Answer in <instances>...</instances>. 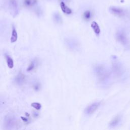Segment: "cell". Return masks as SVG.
<instances>
[{
	"label": "cell",
	"instance_id": "15",
	"mask_svg": "<svg viewBox=\"0 0 130 130\" xmlns=\"http://www.w3.org/2000/svg\"><path fill=\"white\" fill-rule=\"evenodd\" d=\"M9 5L10 6L11 8H13L14 10L17 9L18 4L16 0H9Z\"/></svg>",
	"mask_w": 130,
	"mask_h": 130
},
{
	"label": "cell",
	"instance_id": "19",
	"mask_svg": "<svg viewBox=\"0 0 130 130\" xmlns=\"http://www.w3.org/2000/svg\"><path fill=\"white\" fill-rule=\"evenodd\" d=\"M40 85L38 83L35 84L34 86V88L36 91H38L40 89Z\"/></svg>",
	"mask_w": 130,
	"mask_h": 130
},
{
	"label": "cell",
	"instance_id": "14",
	"mask_svg": "<svg viewBox=\"0 0 130 130\" xmlns=\"http://www.w3.org/2000/svg\"><path fill=\"white\" fill-rule=\"evenodd\" d=\"M83 16L85 20H89L92 17V13L90 10H86L84 12Z\"/></svg>",
	"mask_w": 130,
	"mask_h": 130
},
{
	"label": "cell",
	"instance_id": "17",
	"mask_svg": "<svg viewBox=\"0 0 130 130\" xmlns=\"http://www.w3.org/2000/svg\"><path fill=\"white\" fill-rule=\"evenodd\" d=\"M36 66V62L35 61H32L31 62V63L30 64V65L29 66L28 69H27V71L28 72L31 71L32 70H33Z\"/></svg>",
	"mask_w": 130,
	"mask_h": 130
},
{
	"label": "cell",
	"instance_id": "16",
	"mask_svg": "<svg viewBox=\"0 0 130 130\" xmlns=\"http://www.w3.org/2000/svg\"><path fill=\"white\" fill-rule=\"evenodd\" d=\"M31 106L37 110H40V109L41 108V107H42L41 104H40L39 103H37V102L32 103L31 104Z\"/></svg>",
	"mask_w": 130,
	"mask_h": 130
},
{
	"label": "cell",
	"instance_id": "8",
	"mask_svg": "<svg viewBox=\"0 0 130 130\" xmlns=\"http://www.w3.org/2000/svg\"><path fill=\"white\" fill-rule=\"evenodd\" d=\"M60 7L62 11L66 14L70 15L72 13V10L67 5L63 2H62L60 3Z\"/></svg>",
	"mask_w": 130,
	"mask_h": 130
},
{
	"label": "cell",
	"instance_id": "4",
	"mask_svg": "<svg viewBox=\"0 0 130 130\" xmlns=\"http://www.w3.org/2000/svg\"><path fill=\"white\" fill-rule=\"evenodd\" d=\"M100 102H95L88 106L85 109V113L87 115H91L94 113L100 105Z\"/></svg>",
	"mask_w": 130,
	"mask_h": 130
},
{
	"label": "cell",
	"instance_id": "6",
	"mask_svg": "<svg viewBox=\"0 0 130 130\" xmlns=\"http://www.w3.org/2000/svg\"><path fill=\"white\" fill-rule=\"evenodd\" d=\"M110 12L114 15L118 17H123L125 15V12L123 9L116 7H111L109 8Z\"/></svg>",
	"mask_w": 130,
	"mask_h": 130
},
{
	"label": "cell",
	"instance_id": "1",
	"mask_svg": "<svg viewBox=\"0 0 130 130\" xmlns=\"http://www.w3.org/2000/svg\"><path fill=\"white\" fill-rule=\"evenodd\" d=\"M94 70L99 82L104 83L108 81L110 77V73L104 65L98 64L94 67Z\"/></svg>",
	"mask_w": 130,
	"mask_h": 130
},
{
	"label": "cell",
	"instance_id": "5",
	"mask_svg": "<svg viewBox=\"0 0 130 130\" xmlns=\"http://www.w3.org/2000/svg\"><path fill=\"white\" fill-rule=\"evenodd\" d=\"M15 117L11 115H8L6 116L5 118V125L7 128H11L12 127L15 123Z\"/></svg>",
	"mask_w": 130,
	"mask_h": 130
},
{
	"label": "cell",
	"instance_id": "3",
	"mask_svg": "<svg viewBox=\"0 0 130 130\" xmlns=\"http://www.w3.org/2000/svg\"><path fill=\"white\" fill-rule=\"evenodd\" d=\"M115 37L117 41L123 46L127 47L129 45V40L126 33L123 30H118L115 34Z\"/></svg>",
	"mask_w": 130,
	"mask_h": 130
},
{
	"label": "cell",
	"instance_id": "2",
	"mask_svg": "<svg viewBox=\"0 0 130 130\" xmlns=\"http://www.w3.org/2000/svg\"><path fill=\"white\" fill-rule=\"evenodd\" d=\"M112 68L114 76L117 78H121L124 74V70L122 64L117 58L113 57L112 60Z\"/></svg>",
	"mask_w": 130,
	"mask_h": 130
},
{
	"label": "cell",
	"instance_id": "13",
	"mask_svg": "<svg viewBox=\"0 0 130 130\" xmlns=\"http://www.w3.org/2000/svg\"><path fill=\"white\" fill-rule=\"evenodd\" d=\"M18 38V36H17V32L15 30V29L13 27L12 29V35H11V43H14L15 42Z\"/></svg>",
	"mask_w": 130,
	"mask_h": 130
},
{
	"label": "cell",
	"instance_id": "12",
	"mask_svg": "<svg viewBox=\"0 0 130 130\" xmlns=\"http://www.w3.org/2000/svg\"><path fill=\"white\" fill-rule=\"evenodd\" d=\"M5 58H6V62H7L8 67L10 69H12L14 67L13 60H12V59L9 56L7 55H5Z\"/></svg>",
	"mask_w": 130,
	"mask_h": 130
},
{
	"label": "cell",
	"instance_id": "7",
	"mask_svg": "<svg viewBox=\"0 0 130 130\" xmlns=\"http://www.w3.org/2000/svg\"><path fill=\"white\" fill-rule=\"evenodd\" d=\"M25 76L21 73H19L15 77V81L18 85H22L25 81Z\"/></svg>",
	"mask_w": 130,
	"mask_h": 130
},
{
	"label": "cell",
	"instance_id": "11",
	"mask_svg": "<svg viewBox=\"0 0 130 130\" xmlns=\"http://www.w3.org/2000/svg\"><path fill=\"white\" fill-rule=\"evenodd\" d=\"M37 2V0H23V4L25 7H32Z\"/></svg>",
	"mask_w": 130,
	"mask_h": 130
},
{
	"label": "cell",
	"instance_id": "9",
	"mask_svg": "<svg viewBox=\"0 0 130 130\" xmlns=\"http://www.w3.org/2000/svg\"><path fill=\"white\" fill-rule=\"evenodd\" d=\"M120 121V117L119 115L115 116L112 120L110 122L109 126L110 127H114L117 126Z\"/></svg>",
	"mask_w": 130,
	"mask_h": 130
},
{
	"label": "cell",
	"instance_id": "10",
	"mask_svg": "<svg viewBox=\"0 0 130 130\" xmlns=\"http://www.w3.org/2000/svg\"><path fill=\"white\" fill-rule=\"evenodd\" d=\"M91 27L93 29L94 32L97 35H99L101 32V30L100 27L97 22L96 21H93L91 24Z\"/></svg>",
	"mask_w": 130,
	"mask_h": 130
},
{
	"label": "cell",
	"instance_id": "20",
	"mask_svg": "<svg viewBox=\"0 0 130 130\" xmlns=\"http://www.w3.org/2000/svg\"><path fill=\"white\" fill-rule=\"evenodd\" d=\"M21 119H22L23 121H24V122H28V121H29V120H28V119L27 117H21Z\"/></svg>",
	"mask_w": 130,
	"mask_h": 130
},
{
	"label": "cell",
	"instance_id": "21",
	"mask_svg": "<svg viewBox=\"0 0 130 130\" xmlns=\"http://www.w3.org/2000/svg\"><path fill=\"white\" fill-rule=\"evenodd\" d=\"M38 115H39L38 113H37V112H35L34 113V116H35V117H37Z\"/></svg>",
	"mask_w": 130,
	"mask_h": 130
},
{
	"label": "cell",
	"instance_id": "18",
	"mask_svg": "<svg viewBox=\"0 0 130 130\" xmlns=\"http://www.w3.org/2000/svg\"><path fill=\"white\" fill-rule=\"evenodd\" d=\"M55 20H56V21L60 22L61 20V17L60 15L59 14H55Z\"/></svg>",
	"mask_w": 130,
	"mask_h": 130
}]
</instances>
